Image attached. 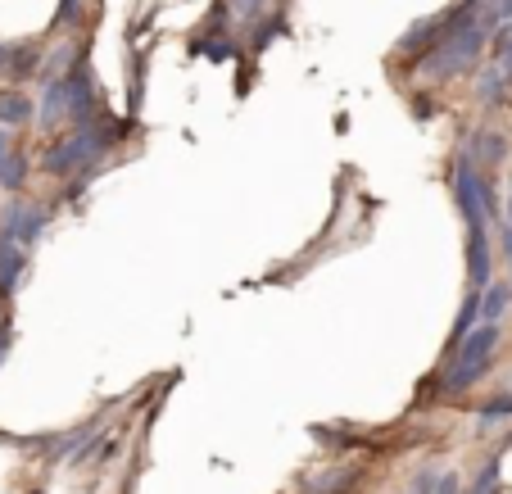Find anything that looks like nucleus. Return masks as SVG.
Instances as JSON below:
<instances>
[{
    "label": "nucleus",
    "mask_w": 512,
    "mask_h": 494,
    "mask_svg": "<svg viewBox=\"0 0 512 494\" xmlns=\"http://www.w3.org/2000/svg\"><path fill=\"white\" fill-rule=\"evenodd\" d=\"M508 286H512V263H508Z\"/></svg>",
    "instance_id": "obj_21"
},
{
    "label": "nucleus",
    "mask_w": 512,
    "mask_h": 494,
    "mask_svg": "<svg viewBox=\"0 0 512 494\" xmlns=\"http://www.w3.org/2000/svg\"><path fill=\"white\" fill-rule=\"evenodd\" d=\"M512 417V395H499L481 408V427H494V422H508Z\"/></svg>",
    "instance_id": "obj_15"
},
{
    "label": "nucleus",
    "mask_w": 512,
    "mask_h": 494,
    "mask_svg": "<svg viewBox=\"0 0 512 494\" xmlns=\"http://www.w3.org/2000/svg\"><path fill=\"white\" fill-rule=\"evenodd\" d=\"M467 281H472V291H485L494 281V236L490 232H467Z\"/></svg>",
    "instance_id": "obj_5"
},
{
    "label": "nucleus",
    "mask_w": 512,
    "mask_h": 494,
    "mask_svg": "<svg viewBox=\"0 0 512 494\" xmlns=\"http://www.w3.org/2000/svg\"><path fill=\"white\" fill-rule=\"evenodd\" d=\"M50 223V209L46 204H28V200H10L5 204V218H0V245H37V236L46 232Z\"/></svg>",
    "instance_id": "obj_4"
},
{
    "label": "nucleus",
    "mask_w": 512,
    "mask_h": 494,
    "mask_svg": "<svg viewBox=\"0 0 512 494\" xmlns=\"http://www.w3.org/2000/svg\"><path fill=\"white\" fill-rule=\"evenodd\" d=\"M472 494H499V467H485L481 476H476V485H472Z\"/></svg>",
    "instance_id": "obj_17"
},
{
    "label": "nucleus",
    "mask_w": 512,
    "mask_h": 494,
    "mask_svg": "<svg viewBox=\"0 0 512 494\" xmlns=\"http://www.w3.org/2000/svg\"><path fill=\"white\" fill-rule=\"evenodd\" d=\"M23 182H28V155H23V150H14V155L0 164V186H5V191H19Z\"/></svg>",
    "instance_id": "obj_13"
},
{
    "label": "nucleus",
    "mask_w": 512,
    "mask_h": 494,
    "mask_svg": "<svg viewBox=\"0 0 512 494\" xmlns=\"http://www.w3.org/2000/svg\"><path fill=\"white\" fill-rule=\"evenodd\" d=\"M41 64H46V50H37V46H14V50H5V64H0V68H10L14 78H28V73H37Z\"/></svg>",
    "instance_id": "obj_11"
},
{
    "label": "nucleus",
    "mask_w": 512,
    "mask_h": 494,
    "mask_svg": "<svg viewBox=\"0 0 512 494\" xmlns=\"http://www.w3.org/2000/svg\"><path fill=\"white\" fill-rule=\"evenodd\" d=\"M490 55H494V64L503 68V78L512 82V23H503V28L490 37Z\"/></svg>",
    "instance_id": "obj_12"
},
{
    "label": "nucleus",
    "mask_w": 512,
    "mask_h": 494,
    "mask_svg": "<svg viewBox=\"0 0 512 494\" xmlns=\"http://www.w3.org/2000/svg\"><path fill=\"white\" fill-rule=\"evenodd\" d=\"M508 223H512V177H508Z\"/></svg>",
    "instance_id": "obj_20"
},
{
    "label": "nucleus",
    "mask_w": 512,
    "mask_h": 494,
    "mask_svg": "<svg viewBox=\"0 0 512 494\" xmlns=\"http://www.w3.org/2000/svg\"><path fill=\"white\" fill-rule=\"evenodd\" d=\"M485 46H490V32H485L481 23H472V28H463L458 37H449L445 46L435 50L426 64H417V68H422L426 82H435V87H440V82H449V78H458V73H467V68L481 59Z\"/></svg>",
    "instance_id": "obj_2"
},
{
    "label": "nucleus",
    "mask_w": 512,
    "mask_h": 494,
    "mask_svg": "<svg viewBox=\"0 0 512 494\" xmlns=\"http://www.w3.org/2000/svg\"><path fill=\"white\" fill-rule=\"evenodd\" d=\"M508 304H512V286L508 281H490V286L481 291V322L485 327H499L503 313H508Z\"/></svg>",
    "instance_id": "obj_9"
},
{
    "label": "nucleus",
    "mask_w": 512,
    "mask_h": 494,
    "mask_svg": "<svg viewBox=\"0 0 512 494\" xmlns=\"http://www.w3.org/2000/svg\"><path fill=\"white\" fill-rule=\"evenodd\" d=\"M508 87H512V82L503 78V68H499V64H490V68L481 73V78H476L472 96L481 100V105H490V109H494V105H503V100H508Z\"/></svg>",
    "instance_id": "obj_10"
},
{
    "label": "nucleus",
    "mask_w": 512,
    "mask_h": 494,
    "mask_svg": "<svg viewBox=\"0 0 512 494\" xmlns=\"http://www.w3.org/2000/svg\"><path fill=\"white\" fill-rule=\"evenodd\" d=\"M23 268H28V250H19V245H0V300H10V295L19 291Z\"/></svg>",
    "instance_id": "obj_7"
},
{
    "label": "nucleus",
    "mask_w": 512,
    "mask_h": 494,
    "mask_svg": "<svg viewBox=\"0 0 512 494\" xmlns=\"http://www.w3.org/2000/svg\"><path fill=\"white\" fill-rule=\"evenodd\" d=\"M223 5H227V14H236L245 23H259L268 14V0H223Z\"/></svg>",
    "instance_id": "obj_14"
},
{
    "label": "nucleus",
    "mask_w": 512,
    "mask_h": 494,
    "mask_svg": "<svg viewBox=\"0 0 512 494\" xmlns=\"http://www.w3.org/2000/svg\"><path fill=\"white\" fill-rule=\"evenodd\" d=\"M0 327H5V322H0Z\"/></svg>",
    "instance_id": "obj_23"
},
{
    "label": "nucleus",
    "mask_w": 512,
    "mask_h": 494,
    "mask_svg": "<svg viewBox=\"0 0 512 494\" xmlns=\"http://www.w3.org/2000/svg\"><path fill=\"white\" fill-rule=\"evenodd\" d=\"M472 155H476V164H481L485 173H494V168L508 164V136H499V132H476V136H472Z\"/></svg>",
    "instance_id": "obj_6"
},
{
    "label": "nucleus",
    "mask_w": 512,
    "mask_h": 494,
    "mask_svg": "<svg viewBox=\"0 0 512 494\" xmlns=\"http://www.w3.org/2000/svg\"><path fill=\"white\" fill-rule=\"evenodd\" d=\"M14 155V141H10V132H5V127H0V164H5V159Z\"/></svg>",
    "instance_id": "obj_19"
},
{
    "label": "nucleus",
    "mask_w": 512,
    "mask_h": 494,
    "mask_svg": "<svg viewBox=\"0 0 512 494\" xmlns=\"http://www.w3.org/2000/svg\"><path fill=\"white\" fill-rule=\"evenodd\" d=\"M449 191H454V204H458V214H463L467 232H490V218H485V195H481V164H476V155H458L454 159Z\"/></svg>",
    "instance_id": "obj_3"
},
{
    "label": "nucleus",
    "mask_w": 512,
    "mask_h": 494,
    "mask_svg": "<svg viewBox=\"0 0 512 494\" xmlns=\"http://www.w3.org/2000/svg\"><path fill=\"white\" fill-rule=\"evenodd\" d=\"M0 64H5V46H0Z\"/></svg>",
    "instance_id": "obj_22"
},
{
    "label": "nucleus",
    "mask_w": 512,
    "mask_h": 494,
    "mask_svg": "<svg viewBox=\"0 0 512 494\" xmlns=\"http://www.w3.org/2000/svg\"><path fill=\"white\" fill-rule=\"evenodd\" d=\"M499 340H503V331L499 327H485V322H481V327H476L472 336L454 349V354H449V368L440 372V377H445V381H440V390H445V395H463V390H472L476 381L490 372Z\"/></svg>",
    "instance_id": "obj_1"
},
{
    "label": "nucleus",
    "mask_w": 512,
    "mask_h": 494,
    "mask_svg": "<svg viewBox=\"0 0 512 494\" xmlns=\"http://www.w3.org/2000/svg\"><path fill=\"white\" fill-rule=\"evenodd\" d=\"M10 349H14V331H10V322H5V327H0V363H5Z\"/></svg>",
    "instance_id": "obj_18"
},
{
    "label": "nucleus",
    "mask_w": 512,
    "mask_h": 494,
    "mask_svg": "<svg viewBox=\"0 0 512 494\" xmlns=\"http://www.w3.org/2000/svg\"><path fill=\"white\" fill-rule=\"evenodd\" d=\"M490 236H494V250H499V254H503V259H508V263H512V223H508V214H503V218H499V223H494V227H490Z\"/></svg>",
    "instance_id": "obj_16"
},
{
    "label": "nucleus",
    "mask_w": 512,
    "mask_h": 494,
    "mask_svg": "<svg viewBox=\"0 0 512 494\" xmlns=\"http://www.w3.org/2000/svg\"><path fill=\"white\" fill-rule=\"evenodd\" d=\"M32 114H37V109H32V100L23 96V91H0V127H5V132H10V127H28L32 123Z\"/></svg>",
    "instance_id": "obj_8"
}]
</instances>
